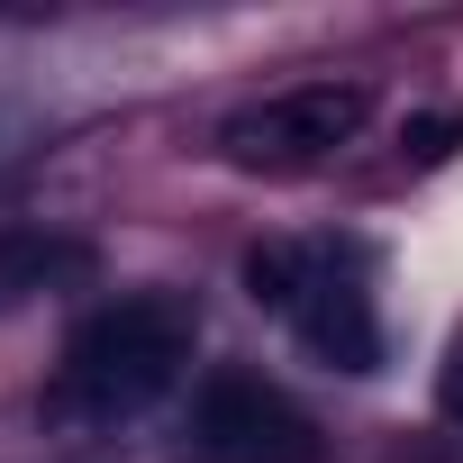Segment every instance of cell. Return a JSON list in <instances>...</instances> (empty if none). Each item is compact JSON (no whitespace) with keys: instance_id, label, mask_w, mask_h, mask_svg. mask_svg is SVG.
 Segmentation results:
<instances>
[{"instance_id":"cell-4","label":"cell","mask_w":463,"mask_h":463,"mask_svg":"<svg viewBox=\"0 0 463 463\" xmlns=\"http://www.w3.org/2000/svg\"><path fill=\"white\" fill-rule=\"evenodd\" d=\"M291 327H300L309 354L336 364V373H373V364H382V318H373V291H364L354 273H318V291H309V309H300Z\"/></svg>"},{"instance_id":"cell-6","label":"cell","mask_w":463,"mask_h":463,"mask_svg":"<svg viewBox=\"0 0 463 463\" xmlns=\"http://www.w3.org/2000/svg\"><path fill=\"white\" fill-rule=\"evenodd\" d=\"M318 273H327V255H309V246H291V237H264V246L246 255V300L273 309V318H300L309 291H318Z\"/></svg>"},{"instance_id":"cell-3","label":"cell","mask_w":463,"mask_h":463,"mask_svg":"<svg viewBox=\"0 0 463 463\" xmlns=\"http://www.w3.org/2000/svg\"><path fill=\"white\" fill-rule=\"evenodd\" d=\"M191 454L200 463H318L327 445L264 373H209L191 400Z\"/></svg>"},{"instance_id":"cell-8","label":"cell","mask_w":463,"mask_h":463,"mask_svg":"<svg viewBox=\"0 0 463 463\" xmlns=\"http://www.w3.org/2000/svg\"><path fill=\"white\" fill-rule=\"evenodd\" d=\"M436 409L463 427V345H454V354H445V373H436Z\"/></svg>"},{"instance_id":"cell-5","label":"cell","mask_w":463,"mask_h":463,"mask_svg":"<svg viewBox=\"0 0 463 463\" xmlns=\"http://www.w3.org/2000/svg\"><path fill=\"white\" fill-rule=\"evenodd\" d=\"M91 273L82 237H55V227H0V309H19L37 291H64Z\"/></svg>"},{"instance_id":"cell-7","label":"cell","mask_w":463,"mask_h":463,"mask_svg":"<svg viewBox=\"0 0 463 463\" xmlns=\"http://www.w3.org/2000/svg\"><path fill=\"white\" fill-rule=\"evenodd\" d=\"M454 146H463V118H454V109H418V118L400 128V155H409V164H445Z\"/></svg>"},{"instance_id":"cell-2","label":"cell","mask_w":463,"mask_h":463,"mask_svg":"<svg viewBox=\"0 0 463 463\" xmlns=\"http://www.w3.org/2000/svg\"><path fill=\"white\" fill-rule=\"evenodd\" d=\"M364 109H373L364 82H291V91L237 109L218 128V146H227V164H246V173H300V164L336 155L364 128Z\"/></svg>"},{"instance_id":"cell-1","label":"cell","mask_w":463,"mask_h":463,"mask_svg":"<svg viewBox=\"0 0 463 463\" xmlns=\"http://www.w3.org/2000/svg\"><path fill=\"white\" fill-rule=\"evenodd\" d=\"M200 345V309L182 291H128L109 309H91L64 345V409H91V418H128L146 400H164L182 382Z\"/></svg>"}]
</instances>
